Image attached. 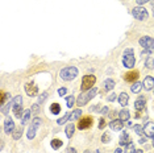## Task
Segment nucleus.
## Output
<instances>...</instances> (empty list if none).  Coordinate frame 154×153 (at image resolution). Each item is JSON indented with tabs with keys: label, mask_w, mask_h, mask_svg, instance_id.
Instances as JSON below:
<instances>
[{
	"label": "nucleus",
	"mask_w": 154,
	"mask_h": 153,
	"mask_svg": "<svg viewBox=\"0 0 154 153\" xmlns=\"http://www.w3.org/2000/svg\"><path fill=\"white\" fill-rule=\"evenodd\" d=\"M32 110H25V112H24L23 115V117H21V126H26L28 123H29V120H30V116H32Z\"/></svg>",
	"instance_id": "22"
},
{
	"label": "nucleus",
	"mask_w": 154,
	"mask_h": 153,
	"mask_svg": "<svg viewBox=\"0 0 154 153\" xmlns=\"http://www.w3.org/2000/svg\"><path fill=\"white\" fill-rule=\"evenodd\" d=\"M132 15L136 20H138V21H145V20L148 19L149 13L146 11V8H143L142 5H138L132 9Z\"/></svg>",
	"instance_id": "7"
},
{
	"label": "nucleus",
	"mask_w": 154,
	"mask_h": 153,
	"mask_svg": "<svg viewBox=\"0 0 154 153\" xmlns=\"http://www.w3.org/2000/svg\"><path fill=\"white\" fill-rule=\"evenodd\" d=\"M133 131H134L136 135H138V136H142L143 133V126H141V124H134L133 126Z\"/></svg>",
	"instance_id": "30"
},
{
	"label": "nucleus",
	"mask_w": 154,
	"mask_h": 153,
	"mask_svg": "<svg viewBox=\"0 0 154 153\" xmlns=\"http://www.w3.org/2000/svg\"><path fill=\"white\" fill-rule=\"evenodd\" d=\"M92 153H101V151H100V149H95Z\"/></svg>",
	"instance_id": "47"
},
{
	"label": "nucleus",
	"mask_w": 154,
	"mask_h": 153,
	"mask_svg": "<svg viewBox=\"0 0 154 153\" xmlns=\"http://www.w3.org/2000/svg\"><path fill=\"white\" fill-rule=\"evenodd\" d=\"M134 153H143V151H142V149H136Z\"/></svg>",
	"instance_id": "46"
},
{
	"label": "nucleus",
	"mask_w": 154,
	"mask_h": 153,
	"mask_svg": "<svg viewBox=\"0 0 154 153\" xmlns=\"http://www.w3.org/2000/svg\"><path fill=\"white\" fill-rule=\"evenodd\" d=\"M19 106H23V96L21 95H17V96H15V98H12L11 100H9V102L7 103V106L2 110V114L8 115L9 110H13L15 107H19Z\"/></svg>",
	"instance_id": "5"
},
{
	"label": "nucleus",
	"mask_w": 154,
	"mask_h": 153,
	"mask_svg": "<svg viewBox=\"0 0 154 153\" xmlns=\"http://www.w3.org/2000/svg\"><path fill=\"white\" fill-rule=\"evenodd\" d=\"M50 112L53 115H58L59 112H61V104H59V103H51Z\"/></svg>",
	"instance_id": "28"
},
{
	"label": "nucleus",
	"mask_w": 154,
	"mask_h": 153,
	"mask_svg": "<svg viewBox=\"0 0 154 153\" xmlns=\"http://www.w3.org/2000/svg\"><path fill=\"white\" fill-rule=\"evenodd\" d=\"M138 76H140V71L138 70H131L128 71L127 74L124 75V81L129 82V83H134L138 81Z\"/></svg>",
	"instance_id": "11"
},
{
	"label": "nucleus",
	"mask_w": 154,
	"mask_h": 153,
	"mask_svg": "<svg viewBox=\"0 0 154 153\" xmlns=\"http://www.w3.org/2000/svg\"><path fill=\"white\" fill-rule=\"evenodd\" d=\"M119 119H121L122 121H129V119H131V112L127 110V108H122L120 112H119Z\"/></svg>",
	"instance_id": "21"
},
{
	"label": "nucleus",
	"mask_w": 154,
	"mask_h": 153,
	"mask_svg": "<svg viewBox=\"0 0 154 153\" xmlns=\"http://www.w3.org/2000/svg\"><path fill=\"white\" fill-rule=\"evenodd\" d=\"M146 139H148V137H143V136H142V137L138 140V142H140V144H145V142L148 141V140H146Z\"/></svg>",
	"instance_id": "43"
},
{
	"label": "nucleus",
	"mask_w": 154,
	"mask_h": 153,
	"mask_svg": "<svg viewBox=\"0 0 154 153\" xmlns=\"http://www.w3.org/2000/svg\"><path fill=\"white\" fill-rule=\"evenodd\" d=\"M96 94H97V87H92V89H90L88 91L80 92V95L76 98V106H78V107L86 106V104L88 103L91 99L95 98Z\"/></svg>",
	"instance_id": "2"
},
{
	"label": "nucleus",
	"mask_w": 154,
	"mask_h": 153,
	"mask_svg": "<svg viewBox=\"0 0 154 153\" xmlns=\"http://www.w3.org/2000/svg\"><path fill=\"white\" fill-rule=\"evenodd\" d=\"M82 110H80V108H76L75 111H74V112H72L71 115H70V120H79L80 119V117H82Z\"/></svg>",
	"instance_id": "27"
},
{
	"label": "nucleus",
	"mask_w": 154,
	"mask_h": 153,
	"mask_svg": "<svg viewBox=\"0 0 154 153\" xmlns=\"http://www.w3.org/2000/svg\"><path fill=\"white\" fill-rule=\"evenodd\" d=\"M109 128L112 131H121L122 128H124V121L121 119H113L112 121H109Z\"/></svg>",
	"instance_id": "14"
},
{
	"label": "nucleus",
	"mask_w": 154,
	"mask_h": 153,
	"mask_svg": "<svg viewBox=\"0 0 154 153\" xmlns=\"http://www.w3.org/2000/svg\"><path fill=\"white\" fill-rule=\"evenodd\" d=\"M113 153H122V149H121L120 147H119V148L115 149V152H113Z\"/></svg>",
	"instance_id": "45"
},
{
	"label": "nucleus",
	"mask_w": 154,
	"mask_h": 153,
	"mask_svg": "<svg viewBox=\"0 0 154 153\" xmlns=\"http://www.w3.org/2000/svg\"><path fill=\"white\" fill-rule=\"evenodd\" d=\"M66 103H67V107L69 108H72V106L76 103V100H75V96L74 95H69V96H66Z\"/></svg>",
	"instance_id": "31"
},
{
	"label": "nucleus",
	"mask_w": 154,
	"mask_h": 153,
	"mask_svg": "<svg viewBox=\"0 0 154 153\" xmlns=\"http://www.w3.org/2000/svg\"><path fill=\"white\" fill-rule=\"evenodd\" d=\"M117 98H119V96L116 95V94L112 92V94H109V95L107 96V100H108V102H115V100H116Z\"/></svg>",
	"instance_id": "37"
},
{
	"label": "nucleus",
	"mask_w": 154,
	"mask_h": 153,
	"mask_svg": "<svg viewBox=\"0 0 154 153\" xmlns=\"http://www.w3.org/2000/svg\"><path fill=\"white\" fill-rule=\"evenodd\" d=\"M70 115H71V114L66 112V114L63 115V116L61 117V119H58V120H57V123L59 124V126H62V124H65V123H66V121H67V120H70Z\"/></svg>",
	"instance_id": "33"
},
{
	"label": "nucleus",
	"mask_w": 154,
	"mask_h": 153,
	"mask_svg": "<svg viewBox=\"0 0 154 153\" xmlns=\"http://www.w3.org/2000/svg\"><path fill=\"white\" fill-rule=\"evenodd\" d=\"M152 145H153V148H154V136L152 137Z\"/></svg>",
	"instance_id": "48"
},
{
	"label": "nucleus",
	"mask_w": 154,
	"mask_h": 153,
	"mask_svg": "<svg viewBox=\"0 0 154 153\" xmlns=\"http://www.w3.org/2000/svg\"><path fill=\"white\" fill-rule=\"evenodd\" d=\"M83 153H90V151H88V149H87V151H85V152H83Z\"/></svg>",
	"instance_id": "49"
},
{
	"label": "nucleus",
	"mask_w": 154,
	"mask_h": 153,
	"mask_svg": "<svg viewBox=\"0 0 154 153\" xmlns=\"http://www.w3.org/2000/svg\"><path fill=\"white\" fill-rule=\"evenodd\" d=\"M153 12H154V3H153ZM153 16H154V13H153Z\"/></svg>",
	"instance_id": "50"
},
{
	"label": "nucleus",
	"mask_w": 154,
	"mask_h": 153,
	"mask_svg": "<svg viewBox=\"0 0 154 153\" xmlns=\"http://www.w3.org/2000/svg\"><path fill=\"white\" fill-rule=\"evenodd\" d=\"M92 126H94V119L90 116V115H85V116H82L79 119V121H78V130H80V131L90 130Z\"/></svg>",
	"instance_id": "8"
},
{
	"label": "nucleus",
	"mask_w": 154,
	"mask_h": 153,
	"mask_svg": "<svg viewBox=\"0 0 154 153\" xmlns=\"http://www.w3.org/2000/svg\"><path fill=\"white\" fill-rule=\"evenodd\" d=\"M41 127V117H38L36 116L33 119V121L30 123V127H29V130H28L26 132V137H28V140H33L34 137H36V133H37V130Z\"/></svg>",
	"instance_id": "6"
},
{
	"label": "nucleus",
	"mask_w": 154,
	"mask_h": 153,
	"mask_svg": "<svg viewBox=\"0 0 154 153\" xmlns=\"http://www.w3.org/2000/svg\"><path fill=\"white\" fill-rule=\"evenodd\" d=\"M24 89H25V92H26L28 96H30V98H34V96H37L38 87H37V85L34 82H28V83H25Z\"/></svg>",
	"instance_id": "10"
},
{
	"label": "nucleus",
	"mask_w": 154,
	"mask_h": 153,
	"mask_svg": "<svg viewBox=\"0 0 154 153\" xmlns=\"http://www.w3.org/2000/svg\"><path fill=\"white\" fill-rule=\"evenodd\" d=\"M115 81L112 78H107V79H104V82H103V92H108V91H111V90H113L115 89Z\"/></svg>",
	"instance_id": "17"
},
{
	"label": "nucleus",
	"mask_w": 154,
	"mask_h": 153,
	"mask_svg": "<svg viewBox=\"0 0 154 153\" xmlns=\"http://www.w3.org/2000/svg\"><path fill=\"white\" fill-rule=\"evenodd\" d=\"M23 133H24V130H23V127H19V128H16L15 131H13V133H12V137H13V140H20L23 136Z\"/></svg>",
	"instance_id": "25"
},
{
	"label": "nucleus",
	"mask_w": 154,
	"mask_h": 153,
	"mask_svg": "<svg viewBox=\"0 0 154 153\" xmlns=\"http://www.w3.org/2000/svg\"><path fill=\"white\" fill-rule=\"evenodd\" d=\"M95 83H96V76L94 74L85 75L82 78V83H80V90H82V92L88 91L90 89L95 87Z\"/></svg>",
	"instance_id": "4"
},
{
	"label": "nucleus",
	"mask_w": 154,
	"mask_h": 153,
	"mask_svg": "<svg viewBox=\"0 0 154 153\" xmlns=\"http://www.w3.org/2000/svg\"><path fill=\"white\" fill-rule=\"evenodd\" d=\"M50 145H51V148L54 149V151H58L59 148H62V145H63V141L61 140V139H53L50 142Z\"/></svg>",
	"instance_id": "24"
},
{
	"label": "nucleus",
	"mask_w": 154,
	"mask_h": 153,
	"mask_svg": "<svg viewBox=\"0 0 154 153\" xmlns=\"http://www.w3.org/2000/svg\"><path fill=\"white\" fill-rule=\"evenodd\" d=\"M145 66H146L148 69H153V67H154V57H152V55H150V57L146 58Z\"/></svg>",
	"instance_id": "34"
},
{
	"label": "nucleus",
	"mask_w": 154,
	"mask_h": 153,
	"mask_svg": "<svg viewBox=\"0 0 154 153\" xmlns=\"http://www.w3.org/2000/svg\"><path fill=\"white\" fill-rule=\"evenodd\" d=\"M78 74H79L78 67H75V66H66V67H63L59 71V78H61L62 81L70 82V81H72V79H75L76 76H78Z\"/></svg>",
	"instance_id": "1"
},
{
	"label": "nucleus",
	"mask_w": 154,
	"mask_h": 153,
	"mask_svg": "<svg viewBox=\"0 0 154 153\" xmlns=\"http://www.w3.org/2000/svg\"><path fill=\"white\" fill-rule=\"evenodd\" d=\"M66 94H67V89H66V87L58 89V95H59V96H65Z\"/></svg>",
	"instance_id": "40"
},
{
	"label": "nucleus",
	"mask_w": 154,
	"mask_h": 153,
	"mask_svg": "<svg viewBox=\"0 0 154 153\" xmlns=\"http://www.w3.org/2000/svg\"><path fill=\"white\" fill-rule=\"evenodd\" d=\"M109 141H111V135L108 133V132H104V133L101 135V142H103V144H108Z\"/></svg>",
	"instance_id": "35"
},
{
	"label": "nucleus",
	"mask_w": 154,
	"mask_h": 153,
	"mask_svg": "<svg viewBox=\"0 0 154 153\" xmlns=\"http://www.w3.org/2000/svg\"><path fill=\"white\" fill-rule=\"evenodd\" d=\"M138 44L143 49H154V38L150 36H142L138 40Z\"/></svg>",
	"instance_id": "9"
},
{
	"label": "nucleus",
	"mask_w": 154,
	"mask_h": 153,
	"mask_svg": "<svg viewBox=\"0 0 154 153\" xmlns=\"http://www.w3.org/2000/svg\"><path fill=\"white\" fill-rule=\"evenodd\" d=\"M24 112H25V111H24L23 106H19V107H15V108H13V115H15L17 119H21Z\"/></svg>",
	"instance_id": "26"
},
{
	"label": "nucleus",
	"mask_w": 154,
	"mask_h": 153,
	"mask_svg": "<svg viewBox=\"0 0 154 153\" xmlns=\"http://www.w3.org/2000/svg\"><path fill=\"white\" fill-rule=\"evenodd\" d=\"M30 110H32L33 114H38V111H40V104L38 103H34L32 107H30Z\"/></svg>",
	"instance_id": "39"
},
{
	"label": "nucleus",
	"mask_w": 154,
	"mask_h": 153,
	"mask_svg": "<svg viewBox=\"0 0 154 153\" xmlns=\"http://www.w3.org/2000/svg\"><path fill=\"white\" fill-rule=\"evenodd\" d=\"M134 151H136V147L133 142H129V144L125 145V149H124L125 153H134Z\"/></svg>",
	"instance_id": "32"
},
{
	"label": "nucleus",
	"mask_w": 154,
	"mask_h": 153,
	"mask_svg": "<svg viewBox=\"0 0 154 153\" xmlns=\"http://www.w3.org/2000/svg\"><path fill=\"white\" fill-rule=\"evenodd\" d=\"M119 103H120V106L122 107H127L128 103H129V95L127 92H121L120 95H119Z\"/></svg>",
	"instance_id": "19"
},
{
	"label": "nucleus",
	"mask_w": 154,
	"mask_h": 153,
	"mask_svg": "<svg viewBox=\"0 0 154 153\" xmlns=\"http://www.w3.org/2000/svg\"><path fill=\"white\" fill-rule=\"evenodd\" d=\"M150 0H136V3H137L138 5H142V4H145V3H149Z\"/></svg>",
	"instance_id": "42"
},
{
	"label": "nucleus",
	"mask_w": 154,
	"mask_h": 153,
	"mask_svg": "<svg viewBox=\"0 0 154 153\" xmlns=\"http://www.w3.org/2000/svg\"><path fill=\"white\" fill-rule=\"evenodd\" d=\"M143 133L146 135V137L154 136V123L153 121H146V124L143 126Z\"/></svg>",
	"instance_id": "15"
},
{
	"label": "nucleus",
	"mask_w": 154,
	"mask_h": 153,
	"mask_svg": "<svg viewBox=\"0 0 154 153\" xmlns=\"http://www.w3.org/2000/svg\"><path fill=\"white\" fill-rule=\"evenodd\" d=\"M48 95H49V92L48 91H44L42 94H41L40 96H38V104H41V103H44L45 100H46V98H48Z\"/></svg>",
	"instance_id": "36"
},
{
	"label": "nucleus",
	"mask_w": 154,
	"mask_h": 153,
	"mask_svg": "<svg viewBox=\"0 0 154 153\" xmlns=\"http://www.w3.org/2000/svg\"><path fill=\"white\" fill-rule=\"evenodd\" d=\"M99 112L101 115H107L108 112H109V107H107V106H104V107H101V110L99 111Z\"/></svg>",
	"instance_id": "41"
},
{
	"label": "nucleus",
	"mask_w": 154,
	"mask_h": 153,
	"mask_svg": "<svg viewBox=\"0 0 154 153\" xmlns=\"http://www.w3.org/2000/svg\"><path fill=\"white\" fill-rule=\"evenodd\" d=\"M143 89V83L142 82H134V83H132V87H131V91L132 92H134V94H138L141 90Z\"/></svg>",
	"instance_id": "23"
},
{
	"label": "nucleus",
	"mask_w": 154,
	"mask_h": 153,
	"mask_svg": "<svg viewBox=\"0 0 154 153\" xmlns=\"http://www.w3.org/2000/svg\"><path fill=\"white\" fill-rule=\"evenodd\" d=\"M67 153H78V152H76L75 148H69L67 149Z\"/></svg>",
	"instance_id": "44"
},
{
	"label": "nucleus",
	"mask_w": 154,
	"mask_h": 153,
	"mask_svg": "<svg viewBox=\"0 0 154 153\" xmlns=\"http://www.w3.org/2000/svg\"><path fill=\"white\" fill-rule=\"evenodd\" d=\"M129 142H132L131 140V136L127 133V132H122V133L120 135V140H119V144H120V147H125L127 144H129Z\"/></svg>",
	"instance_id": "18"
},
{
	"label": "nucleus",
	"mask_w": 154,
	"mask_h": 153,
	"mask_svg": "<svg viewBox=\"0 0 154 153\" xmlns=\"http://www.w3.org/2000/svg\"><path fill=\"white\" fill-rule=\"evenodd\" d=\"M153 92H154V89H153Z\"/></svg>",
	"instance_id": "51"
},
{
	"label": "nucleus",
	"mask_w": 154,
	"mask_h": 153,
	"mask_svg": "<svg viewBox=\"0 0 154 153\" xmlns=\"http://www.w3.org/2000/svg\"><path fill=\"white\" fill-rule=\"evenodd\" d=\"M145 107H146V96L140 95L134 102V110L137 111V112H141V111L145 110Z\"/></svg>",
	"instance_id": "12"
},
{
	"label": "nucleus",
	"mask_w": 154,
	"mask_h": 153,
	"mask_svg": "<svg viewBox=\"0 0 154 153\" xmlns=\"http://www.w3.org/2000/svg\"><path fill=\"white\" fill-rule=\"evenodd\" d=\"M16 130V127H15V121H13V119H11V117H7L5 121H4V132L7 135H9V133H13V131Z\"/></svg>",
	"instance_id": "13"
},
{
	"label": "nucleus",
	"mask_w": 154,
	"mask_h": 153,
	"mask_svg": "<svg viewBox=\"0 0 154 153\" xmlns=\"http://www.w3.org/2000/svg\"><path fill=\"white\" fill-rule=\"evenodd\" d=\"M143 89L146 90V91H152L154 89V78L150 75H146L145 79H143Z\"/></svg>",
	"instance_id": "16"
},
{
	"label": "nucleus",
	"mask_w": 154,
	"mask_h": 153,
	"mask_svg": "<svg viewBox=\"0 0 154 153\" xmlns=\"http://www.w3.org/2000/svg\"><path fill=\"white\" fill-rule=\"evenodd\" d=\"M122 65L127 69H133L136 65V57H134V50L132 48H127L122 53Z\"/></svg>",
	"instance_id": "3"
},
{
	"label": "nucleus",
	"mask_w": 154,
	"mask_h": 153,
	"mask_svg": "<svg viewBox=\"0 0 154 153\" xmlns=\"http://www.w3.org/2000/svg\"><path fill=\"white\" fill-rule=\"evenodd\" d=\"M65 133H66V136H67V139H71L72 136H74V133H75V126H74V123H72V121L66 126Z\"/></svg>",
	"instance_id": "20"
},
{
	"label": "nucleus",
	"mask_w": 154,
	"mask_h": 153,
	"mask_svg": "<svg viewBox=\"0 0 154 153\" xmlns=\"http://www.w3.org/2000/svg\"><path fill=\"white\" fill-rule=\"evenodd\" d=\"M8 98H11V94L5 92L4 90H2V92H0V104H2V106H4L5 100L8 99Z\"/></svg>",
	"instance_id": "29"
},
{
	"label": "nucleus",
	"mask_w": 154,
	"mask_h": 153,
	"mask_svg": "<svg viewBox=\"0 0 154 153\" xmlns=\"http://www.w3.org/2000/svg\"><path fill=\"white\" fill-rule=\"evenodd\" d=\"M106 126H107L106 119H104V117H101V119L99 120V130H104V128H106Z\"/></svg>",
	"instance_id": "38"
}]
</instances>
